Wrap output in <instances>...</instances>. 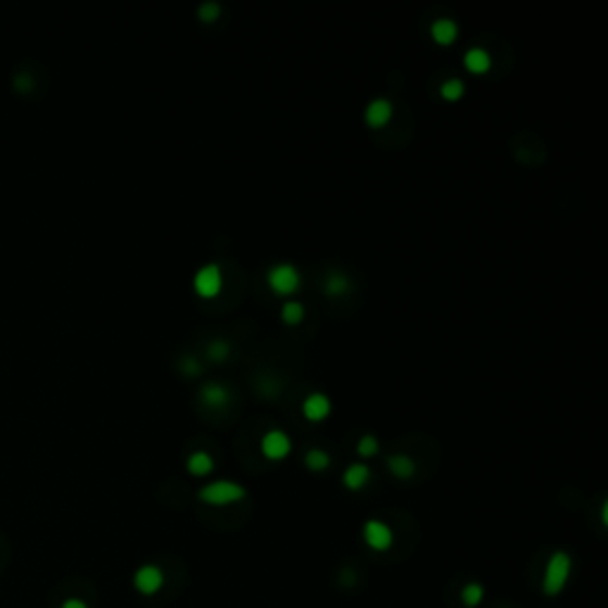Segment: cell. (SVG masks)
Here are the masks:
<instances>
[{"mask_svg":"<svg viewBox=\"0 0 608 608\" xmlns=\"http://www.w3.org/2000/svg\"><path fill=\"white\" fill-rule=\"evenodd\" d=\"M489 65H492V60H489V55L482 48H471L466 53V67H468V71H473V74H482V71H487Z\"/></svg>","mask_w":608,"mask_h":608,"instance_id":"obj_11","label":"cell"},{"mask_svg":"<svg viewBox=\"0 0 608 608\" xmlns=\"http://www.w3.org/2000/svg\"><path fill=\"white\" fill-rule=\"evenodd\" d=\"M133 582H136L138 592H143V594H154V592L162 587V570L154 568V565H143L141 570L136 573V578H133Z\"/></svg>","mask_w":608,"mask_h":608,"instance_id":"obj_7","label":"cell"},{"mask_svg":"<svg viewBox=\"0 0 608 608\" xmlns=\"http://www.w3.org/2000/svg\"><path fill=\"white\" fill-rule=\"evenodd\" d=\"M200 17H202V22H216V17H219V5L204 3L202 8H200Z\"/></svg>","mask_w":608,"mask_h":608,"instance_id":"obj_23","label":"cell"},{"mask_svg":"<svg viewBox=\"0 0 608 608\" xmlns=\"http://www.w3.org/2000/svg\"><path fill=\"white\" fill-rule=\"evenodd\" d=\"M482 601V587L480 585H468L463 589V604L466 606H478Z\"/></svg>","mask_w":608,"mask_h":608,"instance_id":"obj_20","label":"cell"},{"mask_svg":"<svg viewBox=\"0 0 608 608\" xmlns=\"http://www.w3.org/2000/svg\"><path fill=\"white\" fill-rule=\"evenodd\" d=\"M364 539L369 542L371 549H388L393 544V533L385 523H378V520H369L364 528Z\"/></svg>","mask_w":608,"mask_h":608,"instance_id":"obj_5","label":"cell"},{"mask_svg":"<svg viewBox=\"0 0 608 608\" xmlns=\"http://www.w3.org/2000/svg\"><path fill=\"white\" fill-rule=\"evenodd\" d=\"M442 95L447 97V100H458V97L463 95V84L458 79H449L442 84Z\"/></svg>","mask_w":608,"mask_h":608,"instance_id":"obj_19","label":"cell"},{"mask_svg":"<svg viewBox=\"0 0 608 608\" xmlns=\"http://www.w3.org/2000/svg\"><path fill=\"white\" fill-rule=\"evenodd\" d=\"M366 480H369V468L362 466V463H357V466H349L347 473H344V485H347L349 489L364 487Z\"/></svg>","mask_w":608,"mask_h":608,"instance_id":"obj_13","label":"cell"},{"mask_svg":"<svg viewBox=\"0 0 608 608\" xmlns=\"http://www.w3.org/2000/svg\"><path fill=\"white\" fill-rule=\"evenodd\" d=\"M302 409L309 421H323L328 416V411H331V401H328L326 395H312L307 397Z\"/></svg>","mask_w":608,"mask_h":608,"instance_id":"obj_8","label":"cell"},{"mask_svg":"<svg viewBox=\"0 0 608 608\" xmlns=\"http://www.w3.org/2000/svg\"><path fill=\"white\" fill-rule=\"evenodd\" d=\"M195 290L202 297H214L216 292L221 290V271L216 264L202 266V269L195 274Z\"/></svg>","mask_w":608,"mask_h":608,"instance_id":"obj_4","label":"cell"},{"mask_svg":"<svg viewBox=\"0 0 608 608\" xmlns=\"http://www.w3.org/2000/svg\"><path fill=\"white\" fill-rule=\"evenodd\" d=\"M432 38L437 40V43H442V45H449L452 40L456 38V34H458V29H456V24L452 22V19H437L435 24H432Z\"/></svg>","mask_w":608,"mask_h":608,"instance_id":"obj_10","label":"cell"},{"mask_svg":"<svg viewBox=\"0 0 608 608\" xmlns=\"http://www.w3.org/2000/svg\"><path fill=\"white\" fill-rule=\"evenodd\" d=\"M388 466H390V471H393L397 478H411V473H414V461H411L409 456H404V454L390 456Z\"/></svg>","mask_w":608,"mask_h":608,"instance_id":"obj_14","label":"cell"},{"mask_svg":"<svg viewBox=\"0 0 608 608\" xmlns=\"http://www.w3.org/2000/svg\"><path fill=\"white\" fill-rule=\"evenodd\" d=\"M357 452L362 456H373L375 452H378V442H375V437L373 435L362 437V440H359V445H357Z\"/></svg>","mask_w":608,"mask_h":608,"instance_id":"obj_21","label":"cell"},{"mask_svg":"<svg viewBox=\"0 0 608 608\" xmlns=\"http://www.w3.org/2000/svg\"><path fill=\"white\" fill-rule=\"evenodd\" d=\"M269 285L274 288L276 292H281V295H290V292H295L297 285H300V274H297L295 266L290 264L274 266V269L269 271Z\"/></svg>","mask_w":608,"mask_h":608,"instance_id":"obj_3","label":"cell"},{"mask_svg":"<svg viewBox=\"0 0 608 608\" xmlns=\"http://www.w3.org/2000/svg\"><path fill=\"white\" fill-rule=\"evenodd\" d=\"M323 290L328 292V295H342L344 290H347V278L335 274L326 281V285H323Z\"/></svg>","mask_w":608,"mask_h":608,"instance_id":"obj_18","label":"cell"},{"mask_svg":"<svg viewBox=\"0 0 608 608\" xmlns=\"http://www.w3.org/2000/svg\"><path fill=\"white\" fill-rule=\"evenodd\" d=\"M568 573H570L568 556H565L563 551L551 556L547 573H544V592H547V594H559V592L563 589L565 580H568Z\"/></svg>","mask_w":608,"mask_h":608,"instance_id":"obj_1","label":"cell"},{"mask_svg":"<svg viewBox=\"0 0 608 608\" xmlns=\"http://www.w3.org/2000/svg\"><path fill=\"white\" fill-rule=\"evenodd\" d=\"M202 399L209 406H224L229 401V393L221 385H204L202 388Z\"/></svg>","mask_w":608,"mask_h":608,"instance_id":"obj_15","label":"cell"},{"mask_svg":"<svg viewBox=\"0 0 608 608\" xmlns=\"http://www.w3.org/2000/svg\"><path fill=\"white\" fill-rule=\"evenodd\" d=\"M212 468H214V461L209 454H204V452H195V454H190L188 471L193 473V476H207Z\"/></svg>","mask_w":608,"mask_h":608,"instance_id":"obj_12","label":"cell"},{"mask_svg":"<svg viewBox=\"0 0 608 608\" xmlns=\"http://www.w3.org/2000/svg\"><path fill=\"white\" fill-rule=\"evenodd\" d=\"M200 497L209 504H231L245 497V489L235 482H212L200 492Z\"/></svg>","mask_w":608,"mask_h":608,"instance_id":"obj_2","label":"cell"},{"mask_svg":"<svg viewBox=\"0 0 608 608\" xmlns=\"http://www.w3.org/2000/svg\"><path fill=\"white\" fill-rule=\"evenodd\" d=\"M62 608H89V606H86L81 599H67L65 604H62Z\"/></svg>","mask_w":608,"mask_h":608,"instance_id":"obj_24","label":"cell"},{"mask_svg":"<svg viewBox=\"0 0 608 608\" xmlns=\"http://www.w3.org/2000/svg\"><path fill=\"white\" fill-rule=\"evenodd\" d=\"M304 461H307V466L312 468V471H323V468L328 466V461H331V458H328V454L326 452H321V449H312L307 454V458H304Z\"/></svg>","mask_w":608,"mask_h":608,"instance_id":"obj_17","label":"cell"},{"mask_svg":"<svg viewBox=\"0 0 608 608\" xmlns=\"http://www.w3.org/2000/svg\"><path fill=\"white\" fill-rule=\"evenodd\" d=\"M281 316H283V321H285V323H290V326H297V323L302 321V316H304V307H302L300 302H288L285 307H283Z\"/></svg>","mask_w":608,"mask_h":608,"instance_id":"obj_16","label":"cell"},{"mask_svg":"<svg viewBox=\"0 0 608 608\" xmlns=\"http://www.w3.org/2000/svg\"><path fill=\"white\" fill-rule=\"evenodd\" d=\"M261 452H264V456L278 461V458L288 456V452H290V440H288L285 432L271 430V432H266L264 440H261Z\"/></svg>","mask_w":608,"mask_h":608,"instance_id":"obj_6","label":"cell"},{"mask_svg":"<svg viewBox=\"0 0 608 608\" xmlns=\"http://www.w3.org/2000/svg\"><path fill=\"white\" fill-rule=\"evenodd\" d=\"M209 357H212L214 362H224V359L229 357V342H224V340H214V342L209 344Z\"/></svg>","mask_w":608,"mask_h":608,"instance_id":"obj_22","label":"cell"},{"mask_svg":"<svg viewBox=\"0 0 608 608\" xmlns=\"http://www.w3.org/2000/svg\"><path fill=\"white\" fill-rule=\"evenodd\" d=\"M390 117H393V107H390L388 100H373L369 105V110H366V121L375 128L385 126L390 121Z\"/></svg>","mask_w":608,"mask_h":608,"instance_id":"obj_9","label":"cell"}]
</instances>
